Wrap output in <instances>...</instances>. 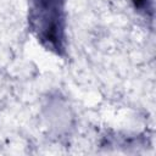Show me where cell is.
Listing matches in <instances>:
<instances>
[{
    "label": "cell",
    "mask_w": 156,
    "mask_h": 156,
    "mask_svg": "<svg viewBox=\"0 0 156 156\" xmlns=\"http://www.w3.org/2000/svg\"><path fill=\"white\" fill-rule=\"evenodd\" d=\"M32 21L39 38L57 52L63 44L65 0H32Z\"/></svg>",
    "instance_id": "1"
},
{
    "label": "cell",
    "mask_w": 156,
    "mask_h": 156,
    "mask_svg": "<svg viewBox=\"0 0 156 156\" xmlns=\"http://www.w3.org/2000/svg\"><path fill=\"white\" fill-rule=\"evenodd\" d=\"M132 1L135 5V7H138V9L145 6V2H146V0H132Z\"/></svg>",
    "instance_id": "2"
}]
</instances>
